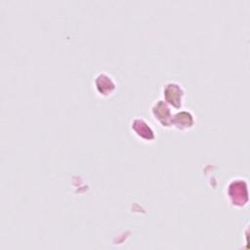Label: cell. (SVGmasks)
Returning <instances> with one entry per match:
<instances>
[{"mask_svg":"<svg viewBox=\"0 0 250 250\" xmlns=\"http://www.w3.org/2000/svg\"><path fill=\"white\" fill-rule=\"evenodd\" d=\"M227 196L230 204L235 207H242L248 202L247 183L244 179H231L227 186Z\"/></svg>","mask_w":250,"mask_h":250,"instance_id":"6da1fadb","label":"cell"},{"mask_svg":"<svg viewBox=\"0 0 250 250\" xmlns=\"http://www.w3.org/2000/svg\"><path fill=\"white\" fill-rule=\"evenodd\" d=\"M163 101L174 108H182L185 100V90L182 84L176 81H168L162 87Z\"/></svg>","mask_w":250,"mask_h":250,"instance_id":"7a4b0ae2","label":"cell"},{"mask_svg":"<svg viewBox=\"0 0 250 250\" xmlns=\"http://www.w3.org/2000/svg\"><path fill=\"white\" fill-rule=\"evenodd\" d=\"M150 112L154 120L163 128L172 127V111L170 105L163 100L155 101L150 108Z\"/></svg>","mask_w":250,"mask_h":250,"instance_id":"3957f363","label":"cell"},{"mask_svg":"<svg viewBox=\"0 0 250 250\" xmlns=\"http://www.w3.org/2000/svg\"><path fill=\"white\" fill-rule=\"evenodd\" d=\"M132 132L141 141L148 143L155 140V134L150 124L143 117H135L130 124Z\"/></svg>","mask_w":250,"mask_h":250,"instance_id":"277c9868","label":"cell"},{"mask_svg":"<svg viewBox=\"0 0 250 250\" xmlns=\"http://www.w3.org/2000/svg\"><path fill=\"white\" fill-rule=\"evenodd\" d=\"M95 88L97 93L104 98L109 97L116 89V82L114 78L107 72H99L95 77Z\"/></svg>","mask_w":250,"mask_h":250,"instance_id":"5b68a950","label":"cell"},{"mask_svg":"<svg viewBox=\"0 0 250 250\" xmlns=\"http://www.w3.org/2000/svg\"><path fill=\"white\" fill-rule=\"evenodd\" d=\"M194 123V115L189 110H180L172 116V127L181 131L191 129Z\"/></svg>","mask_w":250,"mask_h":250,"instance_id":"8992f818","label":"cell"}]
</instances>
